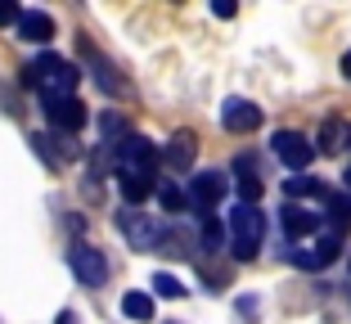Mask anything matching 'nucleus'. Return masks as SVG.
<instances>
[{"label":"nucleus","instance_id":"1","mask_svg":"<svg viewBox=\"0 0 351 324\" xmlns=\"http://www.w3.org/2000/svg\"><path fill=\"white\" fill-rule=\"evenodd\" d=\"M23 82L36 86L41 99H54V95H73L77 82H82V73H77L68 59H59V54H41V59H32L27 68H23Z\"/></svg>","mask_w":351,"mask_h":324},{"label":"nucleus","instance_id":"2","mask_svg":"<svg viewBox=\"0 0 351 324\" xmlns=\"http://www.w3.org/2000/svg\"><path fill=\"white\" fill-rule=\"evenodd\" d=\"M261 234H266V216L252 203H234V212H230V252H234V262L257 257Z\"/></svg>","mask_w":351,"mask_h":324},{"label":"nucleus","instance_id":"3","mask_svg":"<svg viewBox=\"0 0 351 324\" xmlns=\"http://www.w3.org/2000/svg\"><path fill=\"white\" fill-rule=\"evenodd\" d=\"M117 176H158V149L145 136H126L117 145Z\"/></svg>","mask_w":351,"mask_h":324},{"label":"nucleus","instance_id":"4","mask_svg":"<svg viewBox=\"0 0 351 324\" xmlns=\"http://www.w3.org/2000/svg\"><path fill=\"white\" fill-rule=\"evenodd\" d=\"M270 149H275V158L293 171V176H302V171L311 167V158H315V145H311L302 131H275Z\"/></svg>","mask_w":351,"mask_h":324},{"label":"nucleus","instance_id":"5","mask_svg":"<svg viewBox=\"0 0 351 324\" xmlns=\"http://www.w3.org/2000/svg\"><path fill=\"white\" fill-rule=\"evenodd\" d=\"M68 266H73V275L86 284V288H104V284H108V262H104L99 248H86V243H77V248L68 252Z\"/></svg>","mask_w":351,"mask_h":324},{"label":"nucleus","instance_id":"6","mask_svg":"<svg viewBox=\"0 0 351 324\" xmlns=\"http://www.w3.org/2000/svg\"><path fill=\"white\" fill-rule=\"evenodd\" d=\"M117 225H122V234L131 239V248H135V252H154V248H162V243H167L154 216H140V212H122V216H117Z\"/></svg>","mask_w":351,"mask_h":324},{"label":"nucleus","instance_id":"7","mask_svg":"<svg viewBox=\"0 0 351 324\" xmlns=\"http://www.w3.org/2000/svg\"><path fill=\"white\" fill-rule=\"evenodd\" d=\"M41 108H45V122L59 126L63 136H73V131H82V126H86V108L77 104L73 95H54V99H41Z\"/></svg>","mask_w":351,"mask_h":324},{"label":"nucleus","instance_id":"8","mask_svg":"<svg viewBox=\"0 0 351 324\" xmlns=\"http://www.w3.org/2000/svg\"><path fill=\"white\" fill-rule=\"evenodd\" d=\"M226 199V176L221 171H198L194 180H189V203H194L203 216H212V208Z\"/></svg>","mask_w":351,"mask_h":324},{"label":"nucleus","instance_id":"9","mask_svg":"<svg viewBox=\"0 0 351 324\" xmlns=\"http://www.w3.org/2000/svg\"><path fill=\"white\" fill-rule=\"evenodd\" d=\"M221 126L226 131H234V136H248V131H257L261 126V108L252 104V99H226V108H221Z\"/></svg>","mask_w":351,"mask_h":324},{"label":"nucleus","instance_id":"10","mask_svg":"<svg viewBox=\"0 0 351 324\" xmlns=\"http://www.w3.org/2000/svg\"><path fill=\"white\" fill-rule=\"evenodd\" d=\"M194 158H198V140H194V131H176L171 145H167V153H162V162H167L171 171H189V167H194Z\"/></svg>","mask_w":351,"mask_h":324},{"label":"nucleus","instance_id":"11","mask_svg":"<svg viewBox=\"0 0 351 324\" xmlns=\"http://www.w3.org/2000/svg\"><path fill=\"white\" fill-rule=\"evenodd\" d=\"M32 145H36V153H41L50 167H63V162L82 158V149H77V145H68V140H59V136H45V131H36V136H32Z\"/></svg>","mask_w":351,"mask_h":324},{"label":"nucleus","instance_id":"12","mask_svg":"<svg viewBox=\"0 0 351 324\" xmlns=\"http://www.w3.org/2000/svg\"><path fill=\"white\" fill-rule=\"evenodd\" d=\"M19 36H23V41H32V45H45L54 36V18L45 10H27V14H23V23H19Z\"/></svg>","mask_w":351,"mask_h":324},{"label":"nucleus","instance_id":"13","mask_svg":"<svg viewBox=\"0 0 351 324\" xmlns=\"http://www.w3.org/2000/svg\"><path fill=\"white\" fill-rule=\"evenodd\" d=\"M279 216H284V230H289V239H306V234L320 230V216H315V212H306V208H298V203H289Z\"/></svg>","mask_w":351,"mask_h":324},{"label":"nucleus","instance_id":"14","mask_svg":"<svg viewBox=\"0 0 351 324\" xmlns=\"http://www.w3.org/2000/svg\"><path fill=\"white\" fill-rule=\"evenodd\" d=\"M315 145H320V153H342V149L351 145V126L342 122V117H329V122L320 126V140H315Z\"/></svg>","mask_w":351,"mask_h":324},{"label":"nucleus","instance_id":"15","mask_svg":"<svg viewBox=\"0 0 351 324\" xmlns=\"http://www.w3.org/2000/svg\"><path fill=\"white\" fill-rule=\"evenodd\" d=\"M234 171H239V203H252V208H257V199H261V176L252 171V158L248 153L234 158Z\"/></svg>","mask_w":351,"mask_h":324},{"label":"nucleus","instance_id":"16","mask_svg":"<svg viewBox=\"0 0 351 324\" xmlns=\"http://www.w3.org/2000/svg\"><path fill=\"white\" fill-rule=\"evenodd\" d=\"M117 189H122V199L135 208V203H145L158 189V176H117Z\"/></svg>","mask_w":351,"mask_h":324},{"label":"nucleus","instance_id":"17","mask_svg":"<svg viewBox=\"0 0 351 324\" xmlns=\"http://www.w3.org/2000/svg\"><path fill=\"white\" fill-rule=\"evenodd\" d=\"M284 194H289V199H329V189H324L315 176H306V171L284 180Z\"/></svg>","mask_w":351,"mask_h":324},{"label":"nucleus","instance_id":"18","mask_svg":"<svg viewBox=\"0 0 351 324\" xmlns=\"http://www.w3.org/2000/svg\"><path fill=\"white\" fill-rule=\"evenodd\" d=\"M324 216L333 221V234H342L347 221H351V194H329L324 199Z\"/></svg>","mask_w":351,"mask_h":324},{"label":"nucleus","instance_id":"19","mask_svg":"<svg viewBox=\"0 0 351 324\" xmlns=\"http://www.w3.org/2000/svg\"><path fill=\"white\" fill-rule=\"evenodd\" d=\"M122 311L131 315V320H154V297H149V293H126Z\"/></svg>","mask_w":351,"mask_h":324},{"label":"nucleus","instance_id":"20","mask_svg":"<svg viewBox=\"0 0 351 324\" xmlns=\"http://www.w3.org/2000/svg\"><path fill=\"white\" fill-rule=\"evenodd\" d=\"M158 203H162L167 212H180V208L189 203V194H185L180 185H171V180H158Z\"/></svg>","mask_w":351,"mask_h":324},{"label":"nucleus","instance_id":"21","mask_svg":"<svg viewBox=\"0 0 351 324\" xmlns=\"http://www.w3.org/2000/svg\"><path fill=\"white\" fill-rule=\"evenodd\" d=\"M289 262L302 266V271H324V266H329L320 248H293V252H289Z\"/></svg>","mask_w":351,"mask_h":324},{"label":"nucleus","instance_id":"22","mask_svg":"<svg viewBox=\"0 0 351 324\" xmlns=\"http://www.w3.org/2000/svg\"><path fill=\"white\" fill-rule=\"evenodd\" d=\"M95 82H99L108 95H122L126 90V82H122V77H113V68H108L104 59H95Z\"/></svg>","mask_w":351,"mask_h":324},{"label":"nucleus","instance_id":"23","mask_svg":"<svg viewBox=\"0 0 351 324\" xmlns=\"http://www.w3.org/2000/svg\"><path fill=\"white\" fill-rule=\"evenodd\" d=\"M154 293H158V297H185V284L176 279V275L158 271V275H154Z\"/></svg>","mask_w":351,"mask_h":324},{"label":"nucleus","instance_id":"24","mask_svg":"<svg viewBox=\"0 0 351 324\" xmlns=\"http://www.w3.org/2000/svg\"><path fill=\"white\" fill-rule=\"evenodd\" d=\"M221 239H226V230H221V221L217 216H203V248L207 252H217Z\"/></svg>","mask_w":351,"mask_h":324},{"label":"nucleus","instance_id":"25","mask_svg":"<svg viewBox=\"0 0 351 324\" xmlns=\"http://www.w3.org/2000/svg\"><path fill=\"white\" fill-rule=\"evenodd\" d=\"M23 14H27V10H19L14 0H10V5H0V27H10V23H23Z\"/></svg>","mask_w":351,"mask_h":324},{"label":"nucleus","instance_id":"26","mask_svg":"<svg viewBox=\"0 0 351 324\" xmlns=\"http://www.w3.org/2000/svg\"><path fill=\"white\" fill-rule=\"evenodd\" d=\"M212 14H217V18H234V5H230V0H217V5H212Z\"/></svg>","mask_w":351,"mask_h":324},{"label":"nucleus","instance_id":"27","mask_svg":"<svg viewBox=\"0 0 351 324\" xmlns=\"http://www.w3.org/2000/svg\"><path fill=\"white\" fill-rule=\"evenodd\" d=\"M342 77H347V82H351V50L342 54Z\"/></svg>","mask_w":351,"mask_h":324},{"label":"nucleus","instance_id":"28","mask_svg":"<svg viewBox=\"0 0 351 324\" xmlns=\"http://www.w3.org/2000/svg\"><path fill=\"white\" fill-rule=\"evenodd\" d=\"M54 324H77V315L73 311H59V320H54Z\"/></svg>","mask_w":351,"mask_h":324},{"label":"nucleus","instance_id":"29","mask_svg":"<svg viewBox=\"0 0 351 324\" xmlns=\"http://www.w3.org/2000/svg\"><path fill=\"white\" fill-rule=\"evenodd\" d=\"M342 180H347V189H351V167H347V176H342Z\"/></svg>","mask_w":351,"mask_h":324},{"label":"nucleus","instance_id":"30","mask_svg":"<svg viewBox=\"0 0 351 324\" xmlns=\"http://www.w3.org/2000/svg\"><path fill=\"white\" fill-rule=\"evenodd\" d=\"M347 271H351V257H347Z\"/></svg>","mask_w":351,"mask_h":324}]
</instances>
